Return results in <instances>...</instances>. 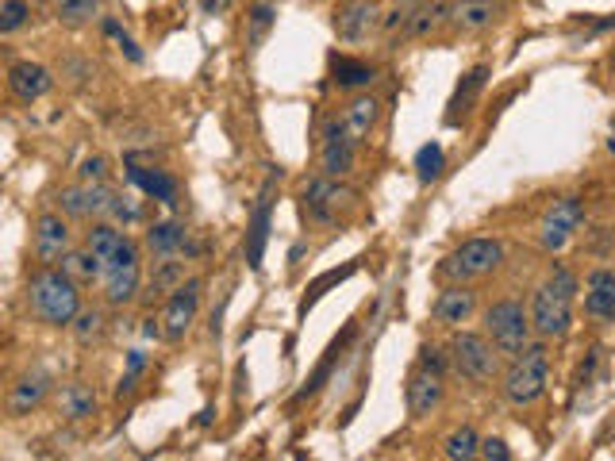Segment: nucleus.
<instances>
[{"label":"nucleus","mask_w":615,"mask_h":461,"mask_svg":"<svg viewBox=\"0 0 615 461\" xmlns=\"http://www.w3.org/2000/svg\"><path fill=\"white\" fill-rule=\"evenodd\" d=\"M577 292L581 281L566 262H550L546 269V281L535 285L531 292V327L539 339H566L573 331V304H577Z\"/></svg>","instance_id":"1"},{"label":"nucleus","mask_w":615,"mask_h":461,"mask_svg":"<svg viewBox=\"0 0 615 461\" xmlns=\"http://www.w3.org/2000/svg\"><path fill=\"white\" fill-rule=\"evenodd\" d=\"M27 304L47 327H70L81 312V285L62 266H39L27 281Z\"/></svg>","instance_id":"2"},{"label":"nucleus","mask_w":615,"mask_h":461,"mask_svg":"<svg viewBox=\"0 0 615 461\" xmlns=\"http://www.w3.org/2000/svg\"><path fill=\"white\" fill-rule=\"evenodd\" d=\"M546 385H550V346L546 339H531L516 358H508L500 389L512 408H531L546 396Z\"/></svg>","instance_id":"3"},{"label":"nucleus","mask_w":615,"mask_h":461,"mask_svg":"<svg viewBox=\"0 0 615 461\" xmlns=\"http://www.w3.org/2000/svg\"><path fill=\"white\" fill-rule=\"evenodd\" d=\"M446 358H450V369L469 381V385H492L500 377V354L489 342V335L481 331H466V327H454L450 335V346H446Z\"/></svg>","instance_id":"4"},{"label":"nucleus","mask_w":615,"mask_h":461,"mask_svg":"<svg viewBox=\"0 0 615 461\" xmlns=\"http://www.w3.org/2000/svg\"><path fill=\"white\" fill-rule=\"evenodd\" d=\"M485 335L496 346V354L508 362L516 358L527 342L535 339V327H531V312L519 304V300H496L492 308H485Z\"/></svg>","instance_id":"5"},{"label":"nucleus","mask_w":615,"mask_h":461,"mask_svg":"<svg viewBox=\"0 0 615 461\" xmlns=\"http://www.w3.org/2000/svg\"><path fill=\"white\" fill-rule=\"evenodd\" d=\"M504 266V243L500 239H466L454 254H446L439 277L450 285H469V281H481L496 269Z\"/></svg>","instance_id":"6"},{"label":"nucleus","mask_w":615,"mask_h":461,"mask_svg":"<svg viewBox=\"0 0 615 461\" xmlns=\"http://www.w3.org/2000/svg\"><path fill=\"white\" fill-rule=\"evenodd\" d=\"M139 285H143V250L135 239H123L120 250L100 269V289L112 308H123L139 296Z\"/></svg>","instance_id":"7"},{"label":"nucleus","mask_w":615,"mask_h":461,"mask_svg":"<svg viewBox=\"0 0 615 461\" xmlns=\"http://www.w3.org/2000/svg\"><path fill=\"white\" fill-rule=\"evenodd\" d=\"M354 200H358V193L339 185V177L320 173V177L304 181V189H300V212H304V219L312 227H335L339 208H350Z\"/></svg>","instance_id":"8"},{"label":"nucleus","mask_w":615,"mask_h":461,"mask_svg":"<svg viewBox=\"0 0 615 461\" xmlns=\"http://www.w3.org/2000/svg\"><path fill=\"white\" fill-rule=\"evenodd\" d=\"M581 223H585V204H581V196H558L539 219V246L546 254L566 250V246L573 243V235L581 231Z\"/></svg>","instance_id":"9"},{"label":"nucleus","mask_w":615,"mask_h":461,"mask_svg":"<svg viewBox=\"0 0 615 461\" xmlns=\"http://www.w3.org/2000/svg\"><path fill=\"white\" fill-rule=\"evenodd\" d=\"M74 246V231H70V219L62 212H43L31 227V250H35V262L39 266H62V258L70 254Z\"/></svg>","instance_id":"10"},{"label":"nucleus","mask_w":615,"mask_h":461,"mask_svg":"<svg viewBox=\"0 0 615 461\" xmlns=\"http://www.w3.org/2000/svg\"><path fill=\"white\" fill-rule=\"evenodd\" d=\"M197 312H200V281L189 277L181 289H173L166 296V308H162V339L166 342L185 339L193 331V323H197Z\"/></svg>","instance_id":"11"},{"label":"nucleus","mask_w":615,"mask_h":461,"mask_svg":"<svg viewBox=\"0 0 615 461\" xmlns=\"http://www.w3.org/2000/svg\"><path fill=\"white\" fill-rule=\"evenodd\" d=\"M273 185H277V173L266 177L262 193H258V204L250 212V227H246V266L262 269V258H266V243H270V227H273Z\"/></svg>","instance_id":"12"},{"label":"nucleus","mask_w":615,"mask_h":461,"mask_svg":"<svg viewBox=\"0 0 615 461\" xmlns=\"http://www.w3.org/2000/svg\"><path fill=\"white\" fill-rule=\"evenodd\" d=\"M446 396V385H443V373H435V369H427V365H419L408 373V385H404V404H408V415L412 419H427V415L439 412V404H443Z\"/></svg>","instance_id":"13"},{"label":"nucleus","mask_w":615,"mask_h":461,"mask_svg":"<svg viewBox=\"0 0 615 461\" xmlns=\"http://www.w3.org/2000/svg\"><path fill=\"white\" fill-rule=\"evenodd\" d=\"M354 162H358V146L346 139L339 116H331V120L323 123L320 173H327V177H346V173H354Z\"/></svg>","instance_id":"14"},{"label":"nucleus","mask_w":615,"mask_h":461,"mask_svg":"<svg viewBox=\"0 0 615 461\" xmlns=\"http://www.w3.org/2000/svg\"><path fill=\"white\" fill-rule=\"evenodd\" d=\"M381 27V4L377 0H343L335 12V31L343 43H366Z\"/></svg>","instance_id":"15"},{"label":"nucleus","mask_w":615,"mask_h":461,"mask_svg":"<svg viewBox=\"0 0 615 461\" xmlns=\"http://www.w3.org/2000/svg\"><path fill=\"white\" fill-rule=\"evenodd\" d=\"M585 316L600 327L615 323V269L600 266L585 277Z\"/></svg>","instance_id":"16"},{"label":"nucleus","mask_w":615,"mask_h":461,"mask_svg":"<svg viewBox=\"0 0 615 461\" xmlns=\"http://www.w3.org/2000/svg\"><path fill=\"white\" fill-rule=\"evenodd\" d=\"M339 123H343L346 139H350L354 146L369 143V135H373V131H377V123H381V100L369 97V93L350 97V104L343 108Z\"/></svg>","instance_id":"17"},{"label":"nucleus","mask_w":615,"mask_h":461,"mask_svg":"<svg viewBox=\"0 0 615 461\" xmlns=\"http://www.w3.org/2000/svg\"><path fill=\"white\" fill-rule=\"evenodd\" d=\"M473 312H477V292L469 289V285H446V289L439 292V300H435V308H431L435 323H443L450 331L462 327V323H469Z\"/></svg>","instance_id":"18"},{"label":"nucleus","mask_w":615,"mask_h":461,"mask_svg":"<svg viewBox=\"0 0 615 461\" xmlns=\"http://www.w3.org/2000/svg\"><path fill=\"white\" fill-rule=\"evenodd\" d=\"M8 89H12V97L24 100V104H35V100H43L54 89V77H50L47 66H39V62H16L12 70H8Z\"/></svg>","instance_id":"19"},{"label":"nucleus","mask_w":615,"mask_h":461,"mask_svg":"<svg viewBox=\"0 0 615 461\" xmlns=\"http://www.w3.org/2000/svg\"><path fill=\"white\" fill-rule=\"evenodd\" d=\"M50 373L47 369H31L24 373L16 385H12V396H8V412L12 415H31L35 408H43V400L50 396Z\"/></svg>","instance_id":"20"},{"label":"nucleus","mask_w":615,"mask_h":461,"mask_svg":"<svg viewBox=\"0 0 615 461\" xmlns=\"http://www.w3.org/2000/svg\"><path fill=\"white\" fill-rule=\"evenodd\" d=\"M189 227L181 223V219H158V223H150L147 235H143V243L154 258H173V254H181L185 258V243H189Z\"/></svg>","instance_id":"21"},{"label":"nucleus","mask_w":615,"mask_h":461,"mask_svg":"<svg viewBox=\"0 0 615 461\" xmlns=\"http://www.w3.org/2000/svg\"><path fill=\"white\" fill-rule=\"evenodd\" d=\"M127 181L135 185V189H143L150 200H158V204H177V177H170L166 170H154V166H139V162H131L127 166Z\"/></svg>","instance_id":"22"},{"label":"nucleus","mask_w":615,"mask_h":461,"mask_svg":"<svg viewBox=\"0 0 615 461\" xmlns=\"http://www.w3.org/2000/svg\"><path fill=\"white\" fill-rule=\"evenodd\" d=\"M331 81L339 89H369L377 81V70L362 62V58H346V54H335L331 58Z\"/></svg>","instance_id":"23"},{"label":"nucleus","mask_w":615,"mask_h":461,"mask_svg":"<svg viewBox=\"0 0 615 461\" xmlns=\"http://www.w3.org/2000/svg\"><path fill=\"white\" fill-rule=\"evenodd\" d=\"M485 85H489V66H473V70L458 81V89H454V97H450V116H446V120L454 123L458 116H466L469 108L477 104V97H481Z\"/></svg>","instance_id":"24"},{"label":"nucleus","mask_w":615,"mask_h":461,"mask_svg":"<svg viewBox=\"0 0 615 461\" xmlns=\"http://www.w3.org/2000/svg\"><path fill=\"white\" fill-rule=\"evenodd\" d=\"M492 20H496L492 0H458L450 8V24L458 27V31H485Z\"/></svg>","instance_id":"25"},{"label":"nucleus","mask_w":615,"mask_h":461,"mask_svg":"<svg viewBox=\"0 0 615 461\" xmlns=\"http://www.w3.org/2000/svg\"><path fill=\"white\" fill-rule=\"evenodd\" d=\"M123 239H127V235H123V227H116L112 219H93V227L85 231V246L97 254L100 266H104V262H108V258L120 250Z\"/></svg>","instance_id":"26"},{"label":"nucleus","mask_w":615,"mask_h":461,"mask_svg":"<svg viewBox=\"0 0 615 461\" xmlns=\"http://www.w3.org/2000/svg\"><path fill=\"white\" fill-rule=\"evenodd\" d=\"M185 262L189 258H181V254H173V258H158L154 262V273H150V292L154 296H170L173 289H181L189 277H185Z\"/></svg>","instance_id":"27"},{"label":"nucleus","mask_w":615,"mask_h":461,"mask_svg":"<svg viewBox=\"0 0 615 461\" xmlns=\"http://www.w3.org/2000/svg\"><path fill=\"white\" fill-rule=\"evenodd\" d=\"M58 404H62V415L74 419V423L97 415V396H93L89 385H81V381H74V385H66V389L58 392Z\"/></svg>","instance_id":"28"},{"label":"nucleus","mask_w":615,"mask_h":461,"mask_svg":"<svg viewBox=\"0 0 615 461\" xmlns=\"http://www.w3.org/2000/svg\"><path fill=\"white\" fill-rule=\"evenodd\" d=\"M62 269L74 277L77 285H93V281H100V269L104 266H100V258L89 250V246H81V250L70 246V254L62 258Z\"/></svg>","instance_id":"29"},{"label":"nucleus","mask_w":615,"mask_h":461,"mask_svg":"<svg viewBox=\"0 0 615 461\" xmlns=\"http://www.w3.org/2000/svg\"><path fill=\"white\" fill-rule=\"evenodd\" d=\"M477 450H481V435L473 431V427H454L450 435L443 438V458L446 461H473L477 458Z\"/></svg>","instance_id":"30"},{"label":"nucleus","mask_w":615,"mask_h":461,"mask_svg":"<svg viewBox=\"0 0 615 461\" xmlns=\"http://www.w3.org/2000/svg\"><path fill=\"white\" fill-rule=\"evenodd\" d=\"M97 12H100V0H54V16H58V24L66 27L89 24Z\"/></svg>","instance_id":"31"},{"label":"nucleus","mask_w":615,"mask_h":461,"mask_svg":"<svg viewBox=\"0 0 615 461\" xmlns=\"http://www.w3.org/2000/svg\"><path fill=\"white\" fill-rule=\"evenodd\" d=\"M273 24H277V8L273 4H254L250 16H246V43L250 47H262Z\"/></svg>","instance_id":"32"},{"label":"nucleus","mask_w":615,"mask_h":461,"mask_svg":"<svg viewBox=\"0 0 615 461\" xmlns=\"http://www.w3.org/2000/svg\"><path fill=\"white\" fill-rule=\"evenodd\" d=\"M446 170V150L439 143H427L419 146L416 154V177L423 181V185H431V181H439Z\"/></svg>","instance_id":"33"},{"label":"nucleus","mask_w":615,"mask_h":461,"mask_svg":"<svg viewBox=\"0 0 615 461\" xmlns=\"http://www.w3.org/2000/svg\"><path fill=\"white\" fill-rule=\"evenodd\" d=\"M70 331H74V339L81 342V346L97 342L100 335H104V312H100V308H81L74 316V323H70Z\"/></svg>","instance_id":"34"},{"label":"nucleus","mask_w":615,"mask_h":461,"mask_svg":"<svg viewBox=\"0 0 615 461\" xmlns=\"http://www.w3.org/2000/svg\"><path fill=\"white\" fill-rule=\"evenodd\" d=\"M108 219L116 223V227H135L139 219H143V200L131 193H116V200H112V212H108Z\"/></svg>","instance_id":"35"},{"label":"nucleus","mask_w":615,"mask_h":461,"mask_svg":"<svg viewBox=\"0 0 615 461\" xmlns=\"http://www.w3.org/2000/svg\"><path fill=\"white\" fill-rule=\"evenodd\" d=\"M100 31H104V35H108V39H112V43L123 50V58H127V62H135V66L143 62V50H139V43H135V39L123 31L116 16H104V20H100Z\"/></svg>","instance_id":"36"},{"label":"nucleus","mask_w":615,"mask_h":461,"mask_svg":"<svg viewBox=\"0 0 615 461\" xmlns=\"http://www.w3.org/2000/svg\"><path fill=\"white\" fill-rule=\"evenodd\" d=\"M31 20V4L27 0H4L0 4V35H12Z\"/></svg>","instance_id":"37"},{"label":"nucleus","mask_w":615,"mask_h":461,"mask_svg":"<svg viewBox=\"0 0 615 461\" xmlns=\"http://www.w3.org/2000/svg\"><path fill=\"white\" fill-rule=\"evenodd\" d=\"M143 373H147V354H143V350H131V354H127V369H123L120 385H116V396H120V400L123 396H131Z\"/></svg>","instance_id":"38"},{"label":"nucleus","mask_w":615,"mask_h":461,"mask_svg":"<svg viewBox=\"0 0 615 461\" xmlns=\"http://www.w3.org/2000/svg\"><path fill=\"white\" fill-rule=\"evenodd\" d=\"M58 212L66 219H89V208H85V185H66L58 193Z\"/></svg>","instance_id":"39"},{"label":"nucleus","mask_w":615,"mask_h":461,"mask_svg":"<svg viewBox=\"0 0 615 461\" xmlns=\"http://www.w3.org/2000/svg\"><path fill=\"white\" fill-rule=\"evenodd\" d=\"M77 181H81V185H100V181H108V158H104V154H89V158L77 166Z\"/></svg>","instance_id":"40"},{"label":"nucleus","mask_w":615,"mask_h":461,"mask_svg":"<svg viewBox=\"0 0 615 461\" xmlns=\"http://www.w3.org/2000/svg\"><path fill=\"white\" fill-rule=\"evenodd\" d=\"M477 458H485V461H512V450H508V442H504V438H481V450H477Z\"/></svg>","instance_id":"41"},{"label":"nucleus","mask_w":615,"mask_h":461,"mask_svg":"<svg viewBox=\"0 0 615 461\" xmlns=\"http://www.w3.org/2000/svg\"><path fill=\"white\" fill-rule=\"evenodd\" d=\"M419 365H427V369H435V373H443L446 377V365H450V358H446L439 346H419Z\"/></svg>","instance_id":"42"},{"label":"nucleus","mask_w":615,"mask_h":461,"mask_svg":"<svg viewBox=\"0 0 615 461\" xmlns=\"http://www.w3.org/2000/svg\"><path fill=\"white\" fill-rule=\"evenodd\" d=\"M231 8V0H200V12L204 16H223Z\"/></svg>","instance_id":"43"},{"label":"nucleus","mask_w":615,"mask_h":461,"mask_svg":"<svg viewBox=\"0 0 615 461\" xmlns=\"http://www.w3.org/2000/svg\"><path fill=\"white\" fill-rule=\"evenodd\" d=\"M604 146H608V154L615 158V120H612V127H608V143H604Z\"/></svg>","instance_id":"44"},{"label":"nucleus","mask_w":615,"mask_h":461,"mask_svg":"<svg viewBox=\"0 0 615 461\" xmlns=\"http://www.w3.org/2000/svg\"><path fill=\"white\" fill-rule=\"evenodd\" d=\"M615 27V16H608V20H600V24H596V31H612Z\"/></svg>","instance_id":"45"},{"label":"nucleus","mask_w":615,"mask_h":461,"mask_svg":"<svg viewBox=\"0 0 615 461\" xmlns=\"http://www.w3.org/2000/svg\"><path fill=\"white\" fill-rule=\"evenodd\" d=\"M612 70H615V54H612Z\"/></svg>","instance_id":"46"},{"label":"nucleus","mask_w":615,"mask_h":461,"mask_svg":"<svg viewBox=\"0 0 615 461\" xmlns=\"http://www.w3.org/2000/svg\"><path fill=\"white\" fill-rule=\"evenodd\" d=\"M492 4H496V0H492Z\"/></svg>","instance_id":"47"}]
</instances>
